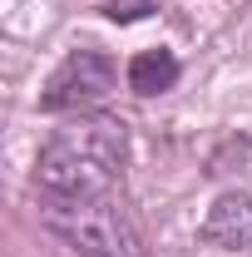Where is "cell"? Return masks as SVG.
<instances>
[{
  "instance_id": "6da1fadb",
  "label": "cell",
  "mask_w": 252,
  "mask_h": 257,
  "mask_svg": "<svg viewBox=\"0 0 252 257\" xmlns=\"http://www.w3.org/2000/svg\"><path fill=\"white\" fill-rule=\"evenodd\" d=\"M129 159V134L119 119H74L40 149V188L60 198L114 193Z\"/></svg>"
},
{
  "instance_id": "7a4b0ae2",
  "label": "cell",
  "mask_w": 252,
  "mask_h": 257,
  "mask_svg": "<svg viewBox=\"0 0 252 257\" xmlns=\"http://www.w3.org/2000/svg\"><path fill=\"white\" fill-rule=\"evenodd\" d=\"M40 218L79 257H144V237H139V227L129 223V213L119 208L114 193H89V198L45 193Z\"/></svg>"
},
{
  "instance_id": "3957f363",
  "label": "cell",
  "mask_w": 252,
  "mask_h": 257,
  "mask_svg": "<svg viewBox=\"0 0 252 257\" xmlns=\"http://www.w3.org/2000/svg\"><path fill=\"white\" fill-rule=\"evenodd\" d=\"M119 69L104 50H69L64 64L50 74L45 84V109H79V104H94L114 89Z\"/></svg>"
},
{
  "instance_id": "277c9868",
  "label": "cell",
  "mask_w": 252,
  "mask_h": 257,
  "mask_svg": "<svg viewBox=\"0 0 252 257\" xmlns=\"http://www.w3.org/2000/svg\"><path fill=\"white\" fill-rule=\"evenodd\" d=\"M203 242H213V247H252V188H232L208 208Z\"/></svg>"
},
{
  "instance_id": "5b68a950",
  "label": "cell",
  "mask_w": 252,
  "mask_h": 257,
  "mask_svg": "<svg viewBox=\"0 0 252 257\" xmlns=\"http://www.w3.org/2000/svg\"><path fill=\"white\" fill-rule=\"evenodd\" d=\"M178 84V60L168 50H144L129 60V89L134 94H163Z\"/></svg>"
},
{
  "instance_id": "8992f818",
  "label": "cell",
  "mask_w": 252,
  "mask_h": 257,
  "mask_svg": "<svg viewBox=\"0 0 252 257\" xmlns=\"http://www.w3.org/2000/svg\"><path fill=\"white\" fill-rule=\"evenodd\" d=\"M149 10H154V0H109V5H104L109 20H139V15H149Z\"/></svg>"
}]
</instances>
